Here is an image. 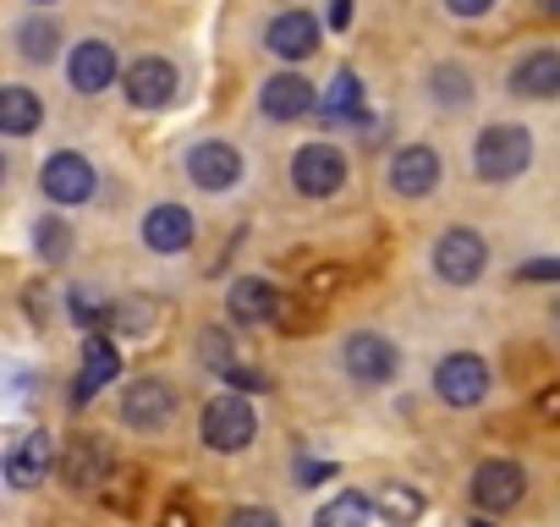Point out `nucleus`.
Here are the masks:
<instances>
[{
	"label": "nucleus",
	"instance_id": "nucleus-1",
	"mask_svg": "<svg viewBox=\"0 0 560 527\" xmlns=\"http://www.w3.org/2000/svg\"><path fill=\"white\" fill-rule=\"evenodd\" d=\"M527 165H533V132H527V127L500 121V127L478 132V143H472V171H478L483 181H511V176H522Z\"/></svg>",
	"mask_w": 560,
	"mask_h": 527
},
{
	"label": "nucleus",
	"instance_id": "nucleus-2",
	"mask_svg": "<svg viewBox=\"0 0 560 527\" xmlns=\"http://www.w3.org/2000/svg\"><path fill=\"white\" fill-rule=\"evenodd\" d=\"M483 270H489V242L478 236V231H445L440 242H434V276L440 281H451V286H472V281H483Z\"/></svg>",
	"mask_w": 560,
	"mask_h": 527
},
{
	"label": "nucleus",
	"instance_id": "nucleus-3",
	"mask_svg": "<svg viewBox=\"0 0 560 527\" xmlns=\"http://www.w3.org/2000/svg\"><path fill=\"white\" fill-rule=\"evenodd\" d=\"M253 434H258V418H253V407L242 396H214L203 407V445L209 450H225V456L231 450H247Z\"/></svg>",
	"mask_w": 560,
	"mask_h": 527
},
{
	"label": "nucleus",
	"instance_id": "nucleus-4",
	"mask_svg": "<svg viewBox=\"0 0 560 527\" xmlns=\"http://www.w3.org/2000/svg\"><path fill=\"white\" fill-rule=\"evenodd\" d=\"M292 181H298L303 198H330V192H341V181H347L341 149H330V143H303V149L292 154Z\"/></svg>",
	"mask_w": 560,
	"mask_h": 527
},
{
	"label": "nucleus",
	"instance_id": "nucleus-5",
	"mask_svg": "<svg viewBox=\"0 0 560 527\" xmlns=\"http://www.w3.org/2000/svg\"><path fill=\"white\" fill-rule=\"evenodd\" d=\"M341 368H347L358 385H385V379H396L401 352H396V341H385V336H374V330H358V336L341 347Z\"/></svg>",
	"mask_w": 560,
	"mask_h": 527
},
{
	"label": "nucleus",
	"instance_id": "nucleus-6",
	"mask_svg": "<svg viewBox=\"0 0 560 527\" xmlns=\"http://www.w3.org/2000/svg\"><path fill=\"white\" fill-rule=\"evenodd\" d=\"M434 390H440V401L445 407H478L483 396H489V368H483V358H472V352H451L440 368H434Z\"/></svg>",
	"mask_w": 560,
	"mask_h": 527
},
{
	"label": "nucleus",
	"instance_id": "nucleus-7",
	"mask_svg": "<svg viewBox=\"0 0 560 527\" xmlns=\"http://www.w3.org/2000/svg\"><path fill=\"white\" fill-rule=\"evenodd\" d=\"M176 418V390L165 379H132L121 396V423L138 434H160Z\"/></svg>",
	"mask_w": 560,
	"mask_h": 527
},
{
	"label": "nucleus",
	"instance_id": "nucleus-8",
	"mask_svg": "<svg viewBox=\"0 0 560 527\" xmlns=\"http://www.w3.org/2000/svg\"><path fill=\"white\" fill-rule=\"evenodd\" d=\"M105 478H110V445L100 434H72L61 445V483L83 494V489H105Z\"/></svg>",
	"mask_w": 560,
	"mask_h": 527
},
{
	"label": "nucleus",
	"instance_id": "nucleus-9",
	"mask_svg": "<svg viewBox=\"0 0 560 527\" xmlns=\"http://www.w3.org/2000/svg\"><path fill=\"white\" fill-rule=\"evenodd\" d=\"M50 467H61V456H56V434H50V429H28V434L7 450V483H12V489H34V483H45Z\"/></svg>",
	"mask_w": 560,
	"mask_h": 527
},
{
	"label": "nucleus",
	"instance_id": "nucleus-10",
	"mask_svg": "<svg viewBox=\"0 0 560 527\" xmlns=\"http://www.w3.org/2000/svg\"><path fill=\"white\" fill-rule=\"evenodd\" d=\"M176 89H182V78H176V67L160 61V56H143V61L127 67V99H132L138 110H165V105L176 99Z\"/></svg>",
	"mask_w": 560,
	"mask_h": 527
},
{
	"label": "nucleus",
	"instance_id": "nucleus-11",
	"mask_svg": "<svg viewBox=\"0 0 560 527\" xmlns=\"http://www.w3.org/2000/svg\"><path fill=\"white\" fill-rule=\"evenodd\" d=\"M187 176H192L203 192H231V187L242 181V154H236L231 143L209 138V143H198V149L187 154Z\"/></svg>",
	"mask_w": 560,
	"mask_h": 527
},
{
	"label": "nucleus",
	"instance_id": "nucleus-12",
	"mask_svg": "<svg viewBox=\"0 0 560 527\" xmlns=\"http://www.w3.org/2000/svg\"><path fill=\"white\" fill-rule=\"evenodd\" d=\"M440 176H445V165H440V154L423 149V143L396 149V160H390V192H401V198H429V192L440 187Z\"/></svg>",
	"mask_w": 560,
	"mask_h": 527
},
{
	"label": "nucleus",
	"instance_id": "nucleus-13",
	"mask_svg": "<svg viewBox=\"0 0 560 527\" xmlns=\"http://www.w3.org/2000/svg\"><path fill=\"white\" fill-rule=\"evenodd\" d=\"M319 99H314V89H308V78H298V72H275V78H264V89H258V110L269 116V121H298V116H308Z\"/></svg>",
	"mask_w": 560,
	"mask_h": 527
},
{
	"label": "nucleus",
	"instance_id": "nucleus-14",
	"mask_svg": "<svg viewBox=\"0 0 560 527\" xmlns=\"http://www.w3.org/2000/svg\"><path fill=\"white\" fill-rule=\"evenodd\" d=\"M45 192L56 198V203H89L94 198V165L83 160V154H56V160H45Z\"/></svg>",
	"mask_w": 560,
	"mask_h": 527
},
{
	"label": "nucleus",
	"instance_id": "nucleus-15",
	"mask_svg": "<svg viewBox=\"0 0 560 527\" xmlns=\"http://www.w3.org/2000/svg\"><path fill=\"white\" fill-rule=\"evenodd\" d=\"M522 467L516 461H478V472H472V500H478V511H511L516 500H522Z\"/></svg>",
	"mask_w": 560,
	"mask_h": 527
},
{
	"label": "nucleus",
	"instance_id": "nucleus-16",
	"mask_svg": "<svg viewBox=\"0 0 560 527\" xmlns=\"http://www.w3.org/2000/svg\"><path fill=\"white\" fill-rule=\"evenodd\" d=\"M225 308H231V319H236V325H275V319H280V308H287V297H280L269 281L247 276V281H236V286H231Z\"/></svg>",
	"mask_w": 560,
	"mask_h": 527
},
{
	"label": "nucleus",
	"instance_id": "nucleus-17",
	"mask_svg": "<svg viewBox=\"0 0 560 527\" xmlns=\"http://www.w3.org/2000/svg\"><path fill=\"white\" fill-rule=\"evenodd\" d=\"M511 94L516 99H555L560 94V50H533L511 67Z\"/></svg>",
	"mask_w": 560,
	"mask_h": 527
},
{
	"label": "nucleus",
	"instance_id": "nucleus-18",
	"mask_svg": "<svg viewBox=\"0 0 560 527\" xmlns=\"http://www.w3.org/2000/svg\"><path fill=\"white\" fill-rule=\"evenodd\" d=\"M264 45H269L280 61H303V56L319 50V23H314L308 12H280V17L269 23Z\"/></svg>",
	"mask_w": 560,
	"mask_h": 527
},
{
	"label": "nucleus",
	"instance_id": "nucleus-19",
	"mask_svg": "<svg viewBox=\"0 0 560 527\" xmlns=\"http://www.w3.org/2000/svg\"><path fill=\"white\" fill-rule=\"evenodd\" d=\"M67 72H72V89H78V94H100V89H110V78H116V50H110L105 39H83V45L72 50Z\"/></svg>",
	"mask_w": 560,
	"mask_h": 527
},
{
	"label": "nucleus",
	"instance_id": "nucleus-20",
	"mask_svg": "<svg viewBox=\"0 0 560 527\" xmlns=\"http://www.w3.org/2000/svg\"><path fill=\"white\" fill-rule=\"evenodd\" d=\"M143 242H149L154 253H182V247H192V214H187L182 203H154L149 220H143Z\"/></svg>",
	"mask_w": 560,
	"mask_h": 527
},
{
	"label": "nucleus",
	"instance_id": "nucleus-21",
	"mask_svg": "<svg viewBox=\"0 0 560 527\" xmlns=\"http://www.w3.org/2000/svg\"><path fill=\"white\" fill-rule=\"evenodd\" d=\"M39 121H45V105H39L34 89H23V83L0 89V132H7V138H28V132H39Z\"/></svg>",
	"mask_w": 560,
	"mask_h": 527
},
{
	"label": "nucleus",
	"instance_id": "nucleus-22",
	"mask_svg": "<svg viewBox=\"0 0 560 527\" xmlns=\"http://www.w3.org/2000/svg\"><path fill=\"white\" fill-rule=\"evenodd\" d=\"M116 368H121L116 347H110L105 336H89V347H83V374H78V390H72V401H89L100 385H110V379H116Z\"/></svg>",
	"mask_w": 560,
	"mask_h": 527
},
{
	"label": "nucleus",
	"instance_id": "nucleus-23",
	"mask_svg": "<svg viewBox=\"0 0 560 527\" xmlns=\"http://www.w3.org/2000/svg\"><path fill=\"white\" fill-rule=\"evenodd\" d=\"M319 110H325L330 121H347V116H358V110H363V78H358L352 67H341V72L330 78V89H325Z\"/></svg>",
	"mask_w": 560,
	"mask_h": 527
},
{
	"label": "nucleus",
	"instance_id": "nucleus-24",
	"mask_svg": "<svg viewBox=\"0 0 560 527\" xmlns=\"http://www.w3.org/2000/svg\"><path fill=\"white\" fill-rule=\"evenodd\" d=\"M374 511L385 516V527H418V516H423V494L407 489V483H390V489L374 500Z\"/></svg>",
	"mask_w": 560,
	"mask_h": 527
},
{
	"label": "nucleus",
	"instance_id": "nucleus-25",
	"mask_svg": "<svg viewBox=\"0 0 560 527\" xmlns=\"http://www.w3.org/2000/svg\"><path fill=\"white\" fill-rule=\"evenodd\" d=\"M369 511H374V500H363L358 489H347V494H336V500L314 516V527H363Z\"/></svg>",
	"mask_w": 560,
	"mask_h": 527
},
{
	"label": "nucleus",
	"instance_id": "nucleus-26",
	"mask_svg": "<svg viewBox=\"0 0 560 527\" xmlns=\"http://www.w3.org/2000/svg\"><path fill=\"white\" fill-rule=\"evenodd\" d=\"M110 330L116 336H143L149 325H154V303L149 297H121V303H110Z\"/></svg>",
	"mask_w": 560,
	"mask_h": 527
},
{
	"label": "nucleus",
	"instance_id": "nucleus-27",
	"mask_svg": "<svg viewBox=\"0 0 560 527\" xmlns=\"http://www.w3.org/2000/svg\"><path fill=\"white\" fill-rule=\"evenodd\" d=\"M18 50H23L28 61H50V56H56V23H45V17L23 23V28H18Z\"/></svg>",
	"mask_w": 560,
	"mask_h": 527
},
{
	"label": "nucleus",
	"instance_id": "nucleus-28",
	"mask_svg": "<svg viewBox=\"0 0 560 527\" xmlns=\"http://www.w3.org/2000/svg\"><path fill=\"white\" fill-rule=\"evenodd\" d=\"M34 247L45 253V264H61V258H67V247H72V231L50 214V220H39V225H34Z\"/></svg>",
	"mask_w": 560,
	"mask_h": 527
},
{
	"label": "nucleus",
	"instance_id": "nucleus-29",
	"mask_svg": "<svg viewBox=\"0 0 560 527\" xmlns=\"http://www.w3.org/2000/svg\"><path fill=\"white\" fill-rule=\"evenodd\" d=\"M198 347H203V363H209V368H225V374L236 368V347H231V336H225V330H214V325H209V330L198 336Z\"/></svg>",
	"mask_w": 560,
	"mask_h": 527
},
{
	"label": "nucleus",
	"instance_id": "nucleus-30",
	"mask_svg": "<svg viewBox=\"0 0 560 527\" xmlns=\"http://www.w3.org/2000/svg\"><path fill=\"white\" fill-rule=\"evenodd\" d=\"M434 99L467 105V72H462V67H440V72H434Z\"/></svg>",
	"mask_w": 560,
	"mask_h": 527
},
{
	"label": "nucleus",
	"instance_id": "nucleus-31",
	"mask_svg": "<svg viewBox=\"0 0 560 527\" xmlns=\"http://www.w3.org/2000/svg\"><path fill=\"white\" fill-rule=\"evenodd\" d=\"M225 527H280V516H275V511H264V505H236Z\"/></svg>",
	"mask_w": 560,
	"mask_h": 527
},
{
	"label": "nucleus",
	"instance_id": "nucleus-32",
	"mask_svg": "<svg viewBox=\"0 0 560 527\" xmlns=\"http://www.w3.org/2000/svg\"><path fill=\"white\" fill-rule=\"evenodd\" d=\"M522 281H560V258H533V264H522Z\"/></svg>",
	"mask_w": 560,
	"mask_h": 527
},
{
	"label": "nucleus",
	"instance_id": "nucleus-33",
	"mask_svg": "<svg viewBox=\"0 0 560 527\" xmlns=\"http://www.w3.org/2000/svg\"><path fill=\"white\" fill-rule=\"evenodd\" d=\"M160 527H192V505H187V500H176V505H165V516H160Z\"/></svg>",
	"mask_w": 560,
	"mask_h": 527
},
{
	"label": "nucleus",
	"instance_id": "nucleus-34",
	"mask_svg": "<svg viewBox=\"0 0 560 527\" xmlns=\"http://www.w3.org/2000/svg\"><path fill=\"white\" fill-rule=\"evenodd\" d=\"M445 7H451L456 17H483V12L494 7V0H445Z\"/></svg>",
	"mask_w": 560,
	"mask_h": 527
},
{
	"label": "nucleus",
	"instance_id": "nucleus-35",
	"mask_svg": "<svg viewBox=\"0 0 560 527\" xmlns=\"http://www.w3.org/2000/svg\"><path fill=\"white\" fill-rule=\"evenodd\" d=\"M538 418H560V385H549V390L538 396Z\"/></svg>",
	"mask_w": 560,
	"mask_h": 527
},
{
	"label": "nucleus",
	"instance_id": "nucleus-36",
	"mask_svg": "<svg viewBox=\"0 0 560 527\" xmlns=\"http://www.w3.org/2000/svg\"><path fill=\"white\" fill-rule=\"evenodd\" d=\"M330 28H352V0H330Z\"/></svg>",
	"mask_w": 560,
	"mask_h": 527
},
{
	"label": "nucleus",
	"instance_id": "nucleus-37",
	"mask_svg": "<svg viewBox=\"0 0 560 527\" xmlns=\"http://www.w3.org/2000/svg\"><path fill=\"white\" fill-rule=\"evenodd\" d=\"M538 12L544 17H560V0H538Z\"/></svg>",
	"mask_w": 560,
	"mask_h": 527
},
{
	"label": "nucleus",
	"instance_id": "nucleus-38",
	"mask_svg": "<svg viewBox=\"0 0 560 527\" xmlns=\"http://www.w3.org/2000/svg\"><path fill=\"white\" fill-rule=\"evenodd\" d=\"M472 527H489V522H472Z\"/></svg>",
	"mask_w": 560,
	"mask_h": 527
}]
</instances>
